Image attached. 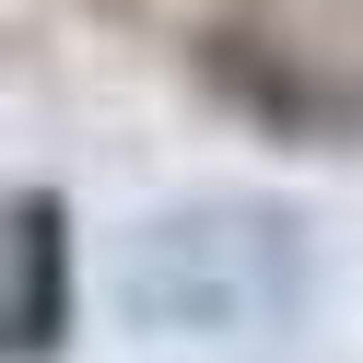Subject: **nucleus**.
Masks as SVG:
<instances>
[{
	"label": "nucleus",
	"mask_w": 363,
	"mask_h": 363,
	"mask_svg": "<svg viewBox=\"0 0 363 363\" xmlns=\"http://www.w3.org/2000/svg\"><path fill=\"white\" fill-rule=\"evenodd\" d=\"M59 199H12V363H48L71 328V258H59Z\"/></svg>",
	"instance_id": "1"
}]
</instances>
